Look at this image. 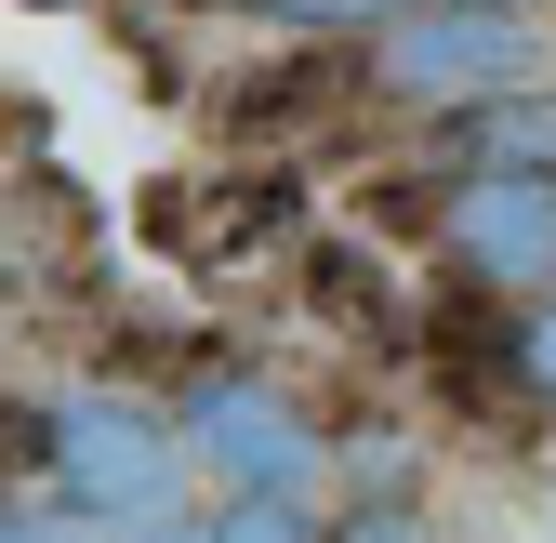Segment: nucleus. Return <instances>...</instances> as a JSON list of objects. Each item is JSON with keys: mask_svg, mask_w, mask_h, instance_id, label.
I'll use <instances>...</instances> for the list:
<instances>
[{"mask_svg": "<svg viewBox=\"0 0 556 543\" xmlns=\"http://www.w3.org/2000/svg\"><path fill=\"white\" fill-rule=\"evenodd\" d=\"M40 478H53L66 517H93L106 543H147V530H186L199 451H186V425L160 412V397L93 384V397H53V412H40Z\"/></svg>", "mask_w": 556, "mask_h": 543, "instance_id": "nucleus-1", "label": "nucleus"}, {"mask_svg": "<svg viewBox=\"0 0 556 543\" xmlns=\"http://www.w3.org/2000/svg\"><path fill=\"white\" fill-rule=\"evenodd\" d=\"M371 80L384 106H438V119H477L543 80V27L517 14V0H425V14H397L371 40Z\"/></svg>", "mask_w": 556, "mask_h": 543, "instance_id": "nucleus-2", "label": "nucleus"}, {"mask_svg": "<svg viewBox=\"0 0 556 543\" xmlns=\"http://www.w3.org/2000/svg\"><path fill=\"white\" fill-rule=\"evenodd\" d=\"M173 425L199 451V478H226V504H305L318 491V425H305V397H278V371H186L173 397Z\"/></svg>", "mask_w": 556, "mask_h": 543, "instance_id": "nucleus-3", "label": "nucleus"}, {"mask_svg": "<svg viewBox=\"0 0 556 543\" xmlns=\"http://www.w3.org/2000/svg\"><path fill=\"white\" fill-rule=\"evenodd\" d=\"M438 252L464 265L477 292L556 305V173H451V199H438Z\"/></svg>", "mask_w": 556, "mask_h": 543, "instance_id": "nucleus-4", "label": "nucleus"}, {"mask_svg": "<svg viewBox=\"0 0 556 543\" xmlns=\"http://www.w3.org/2000/svg\"><path fill=\"white\" fill-rule=\"evenodd\" d=\"M451 173H556V80H530V93H504V106L451 119Z\"/></svg>", "mask_w": 556, "mask_h": 543, "instance_id": "nucleus-5", "label": "nucleus"}, {"mask_svg": "<svg viewBox=\"0 0 556 543\" xmlns=\"http://www.w3.org/2000/svg\"><path fill=\"white\" fill-rule=\"evenodd\" d=\"M252 14L305 27V40H358V27H397V14H425V0H252Z\"/></svg>", "mask_w": 556, "mask_h": 543, "instance_id": "nucleus-6", "label": "nucleus"}, {"mask_svg": "<svg viewBox=\"0 0 556 543\" xmlns=\"http://www.w3.org/2000/svg\"><path fill=\"white\" fill-rule=\"evenodd\" d=\"M213 543H331V530H318L305 504H226V517H213Z\"/></svg>", "mask_w": 556, "mask_h": 543, "instance_id": "nucleus-7", "label": "nucleus"}, {"mask_svg": "<svg viewBox=\"0 0 556 543\" xmlns=\"http://www.w3.org/2000/svg\"><path fill=\"white\" fill-rule=\"evenodd\" d=\"M0 543H106L93 517H66L53 491H27V504H0Z\"/></svg>", "mask_w": 556, "mask_h": 543, "instance_id": "nucleus-8", "label": "nucleus"}, {"mask_svg": "<svg viewBox=\"0 0 556 543\" xmlns=\"http://www.w3.org/2000/svg\"><path fill=\"white\" fill-rule=\"evenodd\" d=\"M517 384H530V397H556V305H530V318H517Z\"/></svg>", "mask_w": 556, "mask_h": 543, "instance_id": "nucleus-9", "label": "nucleus"}, {"mask_svg": "<svg viewBox=\"0 0 556 543\" xmlns=\"http://www.w3.org/2000/svg\"><path fill=\"white\" fill-rule=\"evenodd\" d=\"M147 543H213V517H186V530H147Z\"/></svg>", "mask_w": 556, "mask_h": 543, "instance_id": "nucleus-10", "label": "nucleus"}]
</instances>
